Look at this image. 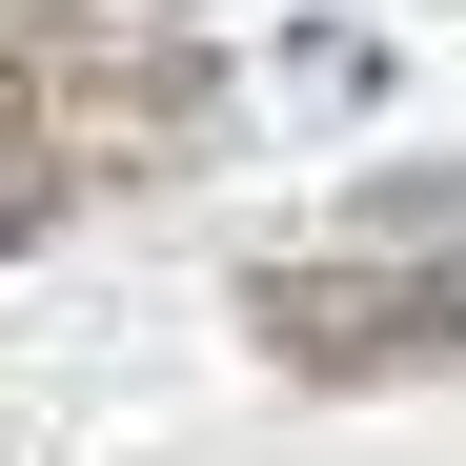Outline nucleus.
<instances>
[{
	"label": "nucleus",
	"mask_w": 466,
	"mask_h": 466,
	"mask_svg": "<svg viewBox=\"0 0 466 466\" xmlns=\"http://www.w3.org/2000/svg\"><path fill=\"white\" fill-rule=\"evenodd\" d=\"M223 142V21L203 0H0V264L82 203H142Z\"/></svg>",
	"instance_id": "f257e3e1"
},
{
	"label": "nucleus",
	"mask_w": 466,
	"mask_h": 466,
	"mask_svg": "<svg viewBox=\"0 0 466 466\" xmlns=\"http://www.w3.org/2000/svg\"><path fill=\"white\" fill-rule=\"evenodd\" d=\"M244 345L284 385H446L466 365V264H385V244L244 264Z\"/></svg>",
	"instance_id": "f03ea898"
}]
</instances>
